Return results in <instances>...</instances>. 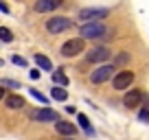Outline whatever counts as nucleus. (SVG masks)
<instances>
[{"label": "nucleus", "mask_w": 149, "mask_h": 140, "mask_svg": "<svg viewBox=\"0 0 149 140\" xmlns=\"http://www.w3.org/2000/svg\"><path fill=\"white\" fill-rule=\"evenodd\" d=\"M107 33V28L103 26L101 22H86L81 26V37L84 40H99Z\"/></svg>", "instance_id": "f257e3e1"}, {"label": "nucleus", "mask_w": 149, "mask_h": 140, "mask_svg": "<svg viewBox=\"0 0 149 140\" xmlns=\"http://www.w3.org/2000/svg\"><path fill=\"white\" fill-rule=\"evenodd\" d=\"M110 13V9H103V7H86V9L79 11L81 22H97V20L105 18Z\"/></svg>", "instance_id": "f03ea898"}, {"label": "nucleus", "mask_w": 149, "mask_h": 140, "mask_svg": "<svg viewBox=\"0 0 149 140\" xmlns=\"http://www.w3.org/2000/svg\"><path fill=\"white\" fill-rule=\"evenodd\" d=\"M84 48H86V40L74 37V40H68V42L61 46V55L64 57H77L79 53H84Z\"/></svg>", "instance_id": "7ed1b4c3"}, {"label": "nucleus", "mask_w": 149, "mask_h": 140, "mask_svg": "<svg viewBox=\"0 0 149 140\" xmlns=\"http://www.w3.org/2000/svg\"><path fill=\"white\" fill-rule=\"evenodd\" d=\"M110 77H114V66H107V64L99 66L97 70L90 72V81H92V83H105Z\"/></svg>", "instance_id": "20e7f679"}, {"label": "nucleus", "mask_w": 149, "mask_h": 140, "mask_svg": "<svg viewBox=\"0 0 149 140\" xmlns=\"http://www.w3.org/2000/svg\"><path fill=\"white\" fill-rule=\"evenodd\" d=\"M70 20L68 18H64V15H57V18H48V22H46V31L48 33H53V35H57V33H61V31H66V28H70Z\"/></svg>", "instance_id": "39448f33"}, {"label": "nucleus", "mask_w": 149, "mask_h": 140, "mask_svg": "<svg viewBox=\"0 0 149 140\" xmlns=\"http://www.w3.org/2000/svg\"><path fill=\"white\" fill-rule=\"evenodd\" d=\"M29 118H33V121H40V123H48V121L57 123V121H59V114H57L55 110L44 107V110H31V112H29Z\"/></svg>", "instance_id": "423d86ee"}, {"label": "nucleus", "mask_w": 149, "mask_h": 140, "mask_svg": "<svg viewBox=\"0 0 149 140\" xmlns=\"http://www.w3.org/2000/svg\"><path fill=\"white\" fill-rule=\"evenodd\" d=\"M132 81H134V72H130V70H121L118 75H114V90H127L132 85Z\"/></svg>", "instance_id": "0eeeda50"}, {"label": "nucleus", "mask_w": 149, "mask_h": 140, "mask_svg": "<svg viewBox=\"0 0 149 140\" xmlns=\"http://www.w3.org/2000/svg\"><path fill=\"white\" fill-rule=\"evenodd\" d=\"M110 48L107 46H97V48H92V51L86 55V59L88 61H92V64H101V61H107L110 59Z\"/></svg>", "instance_id": "6e6552de"}, {"label": "nucleus", "mask_w": 149, "mask_h": 140, "mask_svg": "<svg viewBox=\"0 0 149 140\" xmlns=\"http://www.w3.org/2000/svg\"><path fill=\"white\" fill-rule=\"evenodd\" d=\"M140 101H143V94H140L138 90H130V92L125 94V98H123V105L130 107V110H134V107L140 105Z\"/></svg>", "instance_id": "1a4fd4ad"}, {"label": "nucleus", "mask_w": 149, "mask_h": 140, "mask_svg": "<svg viewBox=\"0 0 149 140\" xmlns=\"http://www.w3.org/2000/svg\"><path fill=\"white\" fill-rule=\"evenodd\" d=\"M59 5H61V0H37L35 11L37 13H48V11H55Z\"/></svg>", "instance_id": "9d476101"}, {"label": "nucleus", "mask_w": 149, "mask_h": 140, "mask_svg": "<svg viewBox=\"0 0 149 140\" xmlns=\"http://www.w3.org/2000/svg\"><path fill=\"white\" fill-rule=\"evenodd\" d=\"M55 129L59 131L61 136H74L77 127H74L72 123H68V121H57V123H55Z\"/></svg>", "instance_id": "9b49d317"}, {"label": "nucleus", "mask_w": 149, "mask_h": 140, "mask_svg": "<svg viewBox=\"0 0 149 140\" xmlns=\"http://www.w3.org/2000/svg\"><path fill=\"white\" fill-rule=\"evenodd\" d=\"M7 107L9 110H22L24 107V98L20 96V94H11V96H7Z\"/></svg>", "instance_id": "f8f14e48"}, {"label": "nucleus", "mask_w": 149, "mask_h": 140, "mask_svg": "<svg viewBox=\"0 0 149 140\" xmlns=\"http://www.w3.org/2000/svg\"><path fill=\"white\" fill-rule=\"evenodd\" d=\"M53 81H55L57 85H61V88H66V85L70 83V79L66 77V72H61V70H55V72H53Z\"/></svg>", "instance_id": "ddd939ff"}, {"label": "nucleus", "mask_w": 149, "mask_h": 140, "mask_svg": "<svg viewBox=\"0 0 149 140\" xmlns=\"http://www.w3.org/2000/svg\"><path fill=\"white\" fill-rule=\"evenodd\" d=\"M51 96L55 98V101H66V98H68V92H66V88H61V85H55V88L51 90Z\"/></svg>", "instance_id": "4468645a"}, {"label": "nucleus", "mask_w": 149, "mask_h": 140, "mask_svg": "<svg viewBox=\"0 0 149 140\" xmlns=\"http://www.w3.org/2000/svg\"><path fill=\"white\" fill-rule=\"evenodd\" d=\"M35 64L40 66L42 70H53V61L48 59L46 55H35Z\"/></svg>", "instance_id": "2eb2a0df"}, {"label": "nucleus", "mask_w": 149, "mask_h": 140, "mask_svg": "<svg viewBox=\"0 0 149 140\" xmlns=\"http://www.w3.org/2000/svg\"><path fill=\"white\" fill-rule=\"evenodd\" d=\"M0 42H5V44L13 42V33H11L7 26H0Z\"/></svg>", "instance_id": "dca6fc26"}, {"label": "nucleus", "mask_w": 149, "mask_h": 140, "mask_svg": "<svg viewBox=\"0 0 149 140\" xmlns=\"http://www.w3.org/2000/svg\"><path fill=\"white\" fill-rule=\"evenodd\" d=\"M77 121H79L81 129H86L88 134H94V131H92V127H90V121H88V116H86V114H79V116H77Z\"/></svg>", "instance_id": "f3484780"}, {"label": "nucleus", "mask_w": 149, "mask_h": 140, "mask_svg": "<svg viewBox=\"0 0 149 140\" xmlns=\"http://www.w3.org/2000/svg\"><path fill=\"white\" fill-rule=\"evenodd\" d=\"M31 96L35 98V101H40V103H48V98L44 96L42 92H37V90H33V88H31Z\"/></svg>", "instance_id": "a211bd4d"}, {"label": "nucleus", "mask_w": 149, "mask_h": 140, "mask_svg": "<svg viewBox=\"0 0 149 140\" xmlns=\"http://www.w3.org/2000/svg\"><path fill=\"white\" fill-rule=\"evenodd\" d=\"M116 66H123V64H127V61H130V55H127V53H121V55H116Z\"/></svg>", "instance_id": "6ab92c4d"}, {"label": "nucleus", "mask_w": 149, "mask_h": 140, "mask_svg": "<svg viewBox=\"0 0 149 140\" xmlns=\"http://www.w3.org/2000/svg\"><path fill=\"white\" fill-rule=\"evenodd\" d=\"M0 85H9L11 90L20 88V83H18V81H11V79H2V81H0Z\"/></svg>", "instance_id": "aec40b11"}, {"label": "nucleus", "mask_w": 149, "mask_h": 140, "mask_svg": "<svg viewBox=\"0 0 149 140\" xmlns=\"http://www.w3.org/2000/svg\"><path fill=\"white\" fill-rule=\"evenodd\" d=\"M11 61H13L15 66H26V59H24V57H20V55H13V57H11Z\"/></svg>", "instance_id": "412c9836"}, {"label": "nucleus", "mask_w": 149, "mask_h": 140, "mask_svg": "<svg viewBox=\"0 0 149 140\" xmlns=\"http://www.w3.org/2000/svg\"><path fill=\"white\" fill-rule=\"evenodd\" d=\"M138 118H140V121H149V110H147V107H145V110H140Z\"/></svg>", "instance_id": "4be33fe9"}, {"label": "nucleus", "mask_w": 149, "mask_h": 140, "mask_svg": "<svg viewBox=\"0 0 149 140\" xmlns=\"http://www.w3.org/2000/svg\"><path fill=\"white\" fill-rule=\"evenodd\" d=\"M0 11H2V13H9V5H5L2 0H0Z\"/></svg>", "instance_id": "5701e85b"}, {"label": "nucleus", "mask_w": 149, "mask_h": 140, "mask_svg": "<svg viewBox=\"0 0 149 140\" xmlns=\"http://www.w3.org/2000/svg\"><path fill=\"white\" fill-rule=\"evenodd\" d=\"M31 79H33V81L40 79V70H31Z\"/></svg>", "instance_id": "b1692460"}, {"label": "nucleus", "mask_w": 149, "mask_h": 140, "mask_svg": "<svg viewBox=\"0 0 149 140\" xmlns=\"http://www.w3.org/2000/svg\"><path fill=\"white\" fill-rule=\"evenodd\" d=\"M2 96H5V90H2V88H0V98H2Z\"/></svg>", "instance_id": "393cba45"}, {"label": "nucleus", "mask_w": 149, "mask_h": 140, "mask_svg": "<svg viewBox=\"0 0 149 140\" xmlns=\"http://www.w3.org/2000/svg\"><path fill=\"white\" fill-rule=\"evenodd\" d=\"M0 66H2V59H0Z\"/></svg>", "instance_id": "a878e982"}]
</instances>
